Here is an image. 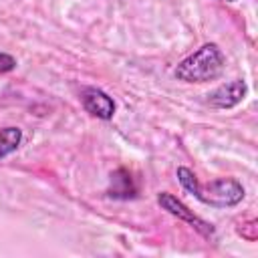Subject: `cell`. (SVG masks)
Returning a JSON list of instances; mask_svg holds the SVG:
<instances>
[{"label": "cell", "mask_w": 258, "mask_h": 258, "mask_svg": "<svg viewBox=\"0 0 258 258\" xmlns=\"http://www.w3.org/2000/svg\"><path fill=\"white\" fill-rule=\"evenodd\" d=\"M22 141V129L20 127H2L0 129V159L8 157L18 149Z\"/></svg>", "instance_id": "cell-7"}, {"label": "cell", "mask_w": 258, "mask_h": 258, "mask_svg": "<svg viewBox=\"0 0 258 258\" xmlns=\"http://www.w3.org/2000/svg\"><path fill=\"white\" fill-rule=\"evenodd\" d=\"M258 226H256V220H248V222H244L242 224V228L238 230L240 234H242V238H246L248 242H254L256 240V236H258Z\"/></svg>", "instance_id": "cell-8"}, {"label": "cell", "mask_w": 258, "mask_h": 258, "mask_svg": "<svg viewBox=\"0 0 258 258\" xmlns=\"http://www.w3.org/2000/svg\"><path fill=\"white\" fill-rule=\"evenodd\" d=\"M220 2H236V0H220Z\"/></svg>", "instance_id": "cell-10"}, {"label": "cell", "mask_w": 258, "mask_h": 258, "mask_svg": "<svg viewBox=\"0 0 258 258\" xmlns=\"http://www.w3.org/2000/svg\"><path fill=\"white\" fill-rule=\"evenodd\" d=\"M137 187L131 179V173L127 169H117L111 173V187H109V196L111 198H119V200H129L135 198Z\"/></svg>", "instance_id": "cell-6"}, {"label": "cell", "mask_w": 258, "mask_h": 258, "mask_svg": "<svg viewBox=\"0 0 258 258\" xmlns=\"http://www.w3.org/2000/svg\"><path fill=\"white\" fill-rule=\"evenodd\" d=\"M189 194L202 204L212 206V208H234L244 200L246 189L234 177H218L208 183L196 181Z\"/></svg>", "instance_id": "cell-2"}, {"label": "cell", "mask_w": 258, "mask_h": 258, "mask_svg": "<svg viewBox=\"0 0 258 258\" xmlns=\"http://www.w3.org/2000/svg\"><path fill=\"white\" fill-rule=\"evenodd\" d=\"M81 105L87 113H91L93 117L101 119V121H109L115 115V101L113 97H109L103 89L97 87H87L81 93Z\"/></svg>", "instance_id": "cell-5"}, {"label": "cell", "mask_w": 258, "mask_h": 258, "mask_svg": "<svg viewBox=\"0 0 258 258\" xmlns=\"http://www.w3.org/2000/svg\"><path fill=\"white\" fill-rule=\"evenodd\" d=\"M248 95V85L242 79H234L230 83H224L208 93V103L214 109H232L244 101Z\"/></svg>", "instance_id": "cell-4"}, {"label": "cell", "mask_w": 258, "mask_h": 258, "mask_svg": "<svg viewBox=\"0 0 258 258\" xmlns=\"http://www.w3.org/2000/svg\"><path fill=\"white\" fill-rule=\"evenodd\" d=\"M157 204H159L161 210H165L167 214H171V216L183 220L185 224L194 226L202 236H206V238H212V236H214V226H212L210 222L202 220L200 216H196V214H194L181 200H177L173 194H169V191H159V194H157Z\"/></svg>", "instance_id": "cell-3"}, {"label": "cell", "mask_w": 258, "mask_h": 258, "mask_svg": "<svg viewBox=\"0 0 258 258\" xmlns=\"http://www.w3.org/2000/svg\"><path fill=\"white\" fill-rule=\"evenodd\" d=\"M14 69H16V58L12 54L0 50V73H10Z\"/></svg>", "instance_id": "cell-9"}, {"label": "cell", "mask_w": 258, "mask_h": 258, "mask_svg": "<svg viewBox=\"0 0 258 258\" xmlns=\"http://www.w3.org/2000/svg\"><path fill=\"white\" fill-rule=\"evenodd\" d=\"M226 69V56L216 42H206L173 69V77L181 83H208L218 79Z\"/></svg>", "instance_id": "cell-1"}]
</instances>
